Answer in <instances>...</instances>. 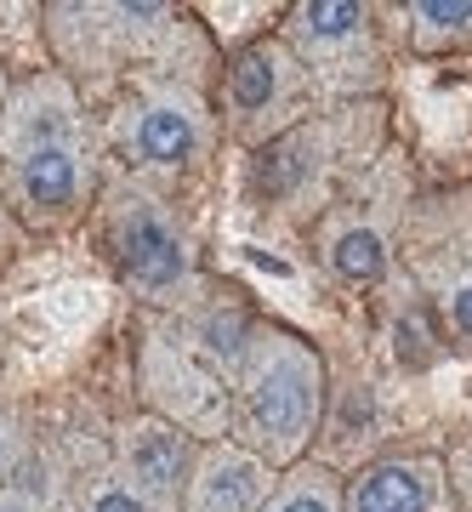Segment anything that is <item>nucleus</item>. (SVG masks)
I'll list each match as a JSON object with an SVG mask.
<instances>
[{
  "label": "nucleus",
  "instance_id": "obj_1",
  "mask_svg": "<svg viewBox=\"0 0 472 512\" xmlns=\"http://www.w3.org/2000/svg\"><path fill=\"white\" fill-rule=\"evenodd\" d=\"M325 404V376L308 342H296L285 330L251 336L245 353V387H239V427L262 456H296L302 439L319 421Z\"/></svg>",
  "mask_w": 472,
  "mask_h": 512
},
{
  "label": "nucleus",
  "instance_id": "obj_2",
  "mask_svg": "<svg viewBox=\"0 0 472 512\" xmlns=\"http://www.w3.org/2000/svg\"><path fill=\"white\" fill-rule=\"evenodd\" d=\"M120 262L126 274L148 291H165L188 274V256H182V239L165 228L160 211H148L143 200H131V211L120 217Z\"/></svg>",
  "mask_w": 472,
  "mask_h": 512
},
{
  "label": "nucleus",
  "instance_id": "obj_3",
  "mask_svg": "<svg viewBox=\"0 0 472 512\" xmlns=\"http://www.w3.org/2000/svg\"><path fill=\"white\" fill-rule=\"evenodd\" d=\"M353 512H438V467L433 461H382L359 478Z\"/></svg>",
  "mask_w": 472,
  "mask_h": 512
},
{
  "label": "nucleus",
  "instance_id": "obj_4",
  "mask_svg": "<svg viewBox=\"0 0 472 512\" xmlns=\"http://www.w3.org/2000/svg\"><path fill=\"white\" fill-rule=\"evenodd\" d=\"M268 495V467L245 450H217L205 456L194 478V512H256Z\"/></svg>",
  "mask_w": 472,
  "mask_h": 512
},
{
  "label": "nucleus",
  "instance_id": "obj_5",
  "mask_svg": "<svg viewBox=\"0 0 472 512\" xmlns=\"http://www.w3.org/2000/svg\"><path fill=\"white\" fill-rule=\"evenodd\" d=\"M131 478H137L148 495L177 501L182 478H188V444H182L177 427L148 421V427H137V433H131Z\"/></svg>",
  "mask_w": 472,
  "mask_h": 512
},
{
  "label": "nucleus",
  "instance_id": "obj_6",
  "mask_svg": "<svg viewBox=\"0 0 472 512\" xmlns=\"http://www.w3.org/2000/svg\"><path fill=\"white\" fill-rule=\"evenodd\" d=\"M137 148H143L148 165H182L188 160V154H194V114H188V103H171V97L148 103L143 126H137Z\"/></svg>",
  "mask_w": 472,
  "mask_h": 512
},
{
  "label": "nucleus",
  "instance_id": "obj_7",
  "mask_svg": "<svg viewBox=\"0 0 472 512\" xmlns=\"http://www.w3.org/2000/svg\"><path fill=\"white\" fill-rule=\"evenodd\" d=\"M80 188V171H74V154L63 143H35L23 154V194L46 211H63Z\"/></svg>",
  "mask_w": 472,
  "mask_h": 512
},
{
  "label": "nucleus",
  "instance_id": "obj_8",
  "mask_svg": "<svg viewBox=\"0 0 472 512\" xmlns=\"http://www.w3.org/2000/svg\"><path fill=\"white\" fill-rule=\"evenodd\" d=\"M285 86V69H279V52L268 46H251V52L234 57V74H228V92H234L239 109H268Z\"/></svg>",
  "mask_w": 472,
  "mask_h": 512
},
{
  "label": "nucleus",
  "instance_id": "obj_9",
  "mask_svg": "<svg viewBox=\"0 0 472 512\" xmlns=\"http://www.w3.org/2000/svg\"><path fill=\"white\" fill-rule=\"evenodd\" d=\"M330 262H336V274L353 279V285H370V279H382V268H387L382 239L370 234V228H347V234L336 239Z\"/></svg>",
  "mask_w": 472,
  "mask_h": 512
},
{
  "label": "nucleus",
  "instance_id": "obj_10",
  "mask_svg": "<svg viewBox=\"0 0 472 512\" xmlns=\"http://www.w3.org/2000/svg\"><path fill=\"white\" fill-rule=\"evenodd\" d=\"M296 29L308 40H319V46H330V40H347L364 29V12L359 6H342V0H319V6H302L296 12Z\"/></svg>",
  "mask_w": 472,
  "mask_h": 512
},
{
  "label": "nucleus",
  "instance_id": "obj_11",
  "mask_svg": "<svg viewBox=\"0 0 472 512\" xmlns=\"http://www.w3.org/2000/svg\"><path fill=\"white\" fill-rule=\"evenodd\" d=\"M268 512H336V484L325 473H296Z\"/></svg>",
  "mask_w": 472,
  "mask_h": 512
},
{
  "label": "nucleus",
  "instance_id": "obj_12",
  "mask_svg": "<svg viewBox=\"0 0 472 512\" xmlns=\"http://www.w3.org/2000/svg\"><path fill=\"white\" fill-rule=\"evenodd\" d=\"M421 23H438V29H467L472 23V6H444V0H427V6H416Z\"/></svg>",
  "mask_w": 472,
  "mask_h": 512
},
{
  "label": "nucleus",
  "instance_id": "obj_13",
  "mask_svg": "<svg viewBox=\"0 0 472 512\" xmlns=\"http://www.w3.org/2000/svg\"><path fill=\"white\" fill-rule=\"evenodd\" d=\"M91 512H148V507H143V495H137V490H126V484H109V490H97Z\"/></svg>",
  "mask_w": 472,
  "mask_h": 512
},
{
  "label": "nucleus",
  "instance_id": "obj_14",
  "mask_svg": "<svg viewBox=\"0 0 472 512\" xmlns=\"http://www.w3.org/2000/svg\"><path fill=\"white\" fill-rule=\"evenodd\" d=\"M450 319H455V330L472 336V285H461V291L450 296Z\"/></svg>",
  "mask_w": 472,
  "mask_h": 512
},
{
  "label": "nucleus",
  "instance_id": "obj_15",
  "mask_svg": "<svg viewBox=\"0 0 472 512\" xmlns=\"http://www.w3.org/2000/svg\"><path fill=\"white\" fill-rule=\"evenodd\" d=\"M0 512H40L23 490H0Z\"/></svg>",
  "mask_w": 472,
  "mask_h": 512
},
{
  "label": "nucleus",
  "instance_id": "obj_16",
  "mask_svg": "<svg viewBox=\"0 0 472 512\" xmlns=\"http://www.w3.org/2000/svg\"><path fill=\"white\" fill-rule=\"evenodd\" d=\"M461 490L472 495V456H461Z\"/></svg>",
  "mask_w": 472,
  "mask_h": 512
}]
</instances>
